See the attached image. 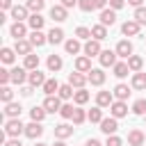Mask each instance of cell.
Here are the masks:
<instances>
[{
    "label": "cell",
    "instance_id": "obj_47",
    "mask_svg": "<svg viewBox=\"0 0 146 146\" xmlns=\"http://www.w3.org/2000/svg\"><path fill=\"white\" fill-rule=\"evenodd\" d=\"M78 7H80L82 11H91V9H96L94 0H78Z\"/></svg>",
    "mask_w": 146,
    "mask_h": 146
},
{
    "label": "cell",
    "instance_id": "obj_39",
    "mask_svg": "<svg viewBox=\"0 0 146 146\" xmlns=\"http://www.w3.org/2000/svg\"><path fill=\"white\" fill-rule=\"evenodd\" d=\"M73 100H75V105H84V103L89 100V91H84V87H82V89H78V91H75V96H73Z\"/></svg>",
    "mask_w": 146,
    "mask_h": 146
},
{
    "label": "cell",
    "instance_id": "obj_17",
    "mask_svg": "<svg viewBox=\"0 0 146 146\" xmlns=\"http://www.w3.org/2000/svg\"><path fill=\"white\" fill-rule=\"evenodd\" d=\"M75 71H80V73H89V71H91V57H87V55L78 57V59H75Z\"/></svg>",
    "mask_w": 146,
    "mask_h": 146
},
{
    "label": "cell",
    "instance_id": "obj_10",
    "mask_svg": "<svg viewBox=\"0 0 146 146\" xmlns=\"http://www.w3.org/2000/svg\"><path fill=\"white\" fill-rule=\"evenodd\" d=\"M87 82H89V78H87L84 73H80V71H75V73L68 75V84H73V87H78V89H82Z\"/></svg>",
    "mask_w": 146,
    "mask_h": 146
},
{
    "label": "cell",
    "instance_id": "obj_11",
    "mask_svg": "<svg viewBox=\"0 0 146 146\" xmlns=\"http://www.w3.org/2000/svg\"><path fill=\"white\" fill-rule=\"evenodd\" d=\"M114 103V94L112 91H98V96H96V105L98 107H110Z\"/></svg>",
    "mask_w": 146,
    "mask_h": 146
},
{
    "label": "cell",
    "instance_id": "obj_5",
    "mask_svg": "<svg viewBox=\"0 0 146 146\" xmlns=\"http://www.w3.org/2000/svg\"><path fill=\"white\" fill-rule=\"evenodd\" d=\"M110 112H112V116H114V119H121V116H125V114H128V105H125L123 100H114V103L110 105Z\"/></svg>",
    "mask_w": 146,
    "mask_h": 146
},
{
    "label": "cell",
    "instance_id": "obj_44",
    "mask_svg": "<svg viewBox=\"0 0 146 146\" xmlns=\"http://www.w3.org/2000/svg\"><path fill=\"white\" fill-rule=\"evenodd\" d=\"M84 121H87V114H84V110L75 107V112H73V123H75V125H80V123H84Z\"/></svg>",
    "mask_w": 146,
    "mask_h": 146
},
{
    "label": "cell",
    "instance_id": "obj_22",
    "mask_svg": "<svg viewBox=\"0 0 146 146\" xmlns=\"http://www.w3.org/2000/svg\"><path fill=\"white\" fill-rule=\"evenodd\" d=\"M114 21H116V11L114 9H103L100 11V23L107 27V25H114Z\"/></svg>",
    "mask_w": 146,
    "mask_h": 146
},
{
    "label": "cell",
    "instance_id": "obj_55",
    "mask_svg": "<svg viewBox=\"0 0 146 146\" xmlns=\"http://www.w3.org/2000/svg\"><path fill=\"white\" fill-rule=\"evenodd\" d=\"M0 7H2V9H11L14 5H11V0H0Z\"/></svg>",
    "mask_w": 146,
    "mask_h": 146
},
{
    "label": "cell",
    "instance_id": "obj_9",
    "mask_svg": "<svg viewBox=\"0 0 146 146\" xmlns=\"http://www.w3.org/2000/svg\"><path fill=\"white\" fill-rule=\"evenodd\" d=\"M87 78H89V82H91L94 87H100V84L105 82V73H103V68H91V71L87 73Z\"/></svg>",
    "mask_w": 146,
    "mask_h": 146
},
{
    "label": "cell",
    "instance_id": "obj_59",
    "mask_svg": "<svg viewBox=\"0 0 146 146\" xmlns=\"http://www.w3.org/2000/svg\"><path fill=\"white\" fill-rule=\"evenodd\" d=\"M52 146H66V144H64V141H62V139H59V141H55V144H52Z\"/></svg>",
    "mask_w": 146,
    "mask_h": 146
},
{
    "label": "cell",
    "instance_id": "obj_25",
    "mask_svg": "<svg viewBox=\"0 0 146 146\" xmlns=\"http://www.w3.org/2000/svg\"><path fill=\"white\" fill-rule=\"evenodd\" d=\"M144 139H146V137H144L141 130H130V135H128V144H130V146H141Z\"/></svg>",
    "mask_w": 146,
    "mask_h": 146
},
{
    "label": "cell",
    "instance_id": "obj_30",
    "mask_svg": "<svg viewBox=\"0 0 146 146\" xmlns=\"http://www.w3.org/2000/svg\"><path fill=\"white\" fill-rule=\"evenodd\" d=\"M23 66L27 68V71H34V68H39V55H25V62H23Z\"/></svg>",
    "mask_w": 146,
    "mask_h": 146
},
{
    "label": "cell",
    "instance_id": "obj_45",
    "mask_svg": "<svg viewBox=\"0 0 146 146\" xmlns=\"http://www.w3.org/2000/svg\"><path fill=\"white\" fill-rule=\"evenodd\" d=\"M135 21H137L139 25H146V9H144V7H137V9H135Z\"/></svg>",
    "mask_w": 146,
    "mask_h": 146
},
{
    "label": "cell",
    "instance_id": "obj_53",
    "mask_svg": "<svg viewBox=\"0 0 146 146\" xmlns=\"http://www.w3.org/2000/svg\"><path fill=\"white\" fill-rule=\"evenodd\" d=\"M62 5H64L66 9H71V7H75V5H78V0H62Z\"/></svg>",
    "mask_w": 146,
    "mask_h": 146
},
{
    "label": "cell",
    "instance_id": "obj_13",
    "mask_svg": "<svg viewBox=\"0 0 146 146\" xmlns=\"http://www.w3.org/2000/svg\"><path fill=\"white\" fill-rule=\"evenodd\" d=\"M139 23L137 21H125L123 25H121V32L125 34V36H135V34H139Z\"/></svg>",
    "mask_w": 146,
    "mask_h": 146
},
{
    "label": "cell",
    "instance_id": "obj_60",
    "mask_svg": "<svg viewBox=\"0 0 146 146\" xmlns=\"http://www.w3.org/2000/svg\"><path fill=\"white\" fill-rule=\"evenodd\" d=\"M34 146H46V144H34Z\"/></svg>",
    "mask_w": 146,
    "mask_h": 146
},
{
    "label": "cell",
    "instance_id": "obj_8",
    "mask_svg": "<svg viewBox=\"0 0 146 146\" xmlns=\"http://www.w3.org/2000/svg\"><path fill=\"white\" fill-rule=\"evenodd\" d=\"M25 71H27L25 66H16V68H11V82H14V84H23V82L27 80V75H30V73H25Z\"/></svg>",
    "mask_w": 146,
    "mask_h": 146
},
{
    "label": "cell",
    "instance_id": "obj_28",
    "mask_svg": "<svg viewBox=\"0 0 146 146\" xmlns=\"http://www.w3.org/2000/svg\"><path fill=\"white\" fill-rule=\"evenodd\" d=\"M48 41H50V43H62V41H64V30H62V27H52V30L48 32Z\"/></svg>",
    "mask_w": 146,
    "mask_h": 146
},
{
    "label": "cell",
    "instance_id": "obj_18",
    "mask_svg": "<svg viewBox=\"0 0 146 146\" xmlns=\"http://www.w3.org/2000/svg\"><path fill=\"white\" fill-rule=\"evenodd\" d=\"M9 11H11V18H14V21H25V18H30V16H27V11H30L27 7H21V5H14V7L9 9Z\"/></svg>",
    "mask_w": 146,
    "mask_h": 146
},
{
    "label": "cell",
    "instance_id": "obj_58",
    "mask_svg": "<svg viewBox=\"0 0 146 146\" xmlns=\"http://www.w3.org/2000/svg\"><path fill=\"white\" fill-rule=\"evenodd\" d=\"M128 2H130V5L137 9V7H141V2H144V0H128Z\"/></svg>",
    "mask_w": 146,
    "mask_h": 146
},
{
    "label": "cell",
    "instance_id": "obj_51",
    "mask_svg": "<svg viewBox=\"0 0 146 146\" xmlns=\"http://www.w3.org/2000/svg\"><path fill=\"white\" fill-rule=\"evenodd\" d=\"M123 5H125V0H110V7L112 9H121Z\"/></svg>",
    "mask_w": 146,
    "mask_h": 146
},
{
    "label": "cell",
    "instance_id": "obj_52",
    "mask_svg": "<svg viewBox=\"0 0 146 146\" xmlns=\"http://www.w3.org/2000/svg\"><path fill=\"white\" fill-rule=\"evenodd\" d=\"M110 0H94V5H96V9H105V5H107Z\"/></svg>",
    "mask_w": 146,
    "mask_h": 146
},
{
    "label": "cell",
    "instance_id": "obj_40",
    "mask_svg": "<svg viewBox=\"0 0 146 146\" xmlns=\"http://www.w3.org/2000/svg\"><path fill=\"white\" fill-rule=\"evenodd\" d=\"M43 5H46V0H27V5H25V7H27L32 14H39V11L43 9Z\"/></svg>",
    "mask_w": 146,
    "mask_h": 146
},
{
    "label": "cell",
    "instance_id": "obj_54",
    "mask_svg": "<svg viewBox=\"0 0 146 146\" xmlns=\"http://www.w3.org/2000/svg\"><path fill=\"white\" fill-rule=\"evenodd\" d=\"M32 89H34L32 84H30V87H23V89H21V94H23V96H32Z\"/></svg>",
    "mask_w": 146,
    "mask_h": 146
},
{
    "label": "cell",
    "instance_id": "obj_57",
    "mask_svg": "<svg viewBox=\"0 0 146 146\" xmlns=\"http://www.w3.org/2000/svg\"><path fill=\"white\" fill-rule=\"evenodd\" d=\"M84 146H103V144H100V141H98V139H89V141H87V144H84Z\"/></svg>",
    "mask_w": 146,
    "mask_h": 146
},
{
    "label": "cell",
    "instance_id": "obj_26",
    "mask_svg": "<svg viewBox=\"0 0 146 146\" xmlns=\"http://www.w3.org/2000/svg\"><path fill=\"white\" fill-rule=\"evenodd\" d=\"M112 94H114V98H116V100H125V98L130 96V87H128V84H116Z\"/></svg>",
    "mask_w": 146,
    "mask_h": 146
},
{
    "label": "cell",
    "instance_id": "obj_31",
    "mask_svg": "<svg viewBox=\"0 0 146 146\" xmlns=\"http://www.w3.org/2000/svg\"><path fill=\"white\" fill-rule=\"evenodd\" d=\"M46 64H48V71H52V73H55V71H59V68H62V64H64V62H62V57H59V55H50Z\"/></svg>",
    "mask_w": 146,
    "mask_h": 146
},
{
    "label": "cell",
    "instance_id": "obj_41",
    "mask_svg": "<svg viewBox=\"0 0 146 146\" xmlns=\"http://www.w3.org/2000/svg\"><path fill=\"white\" fill-rule=\"evenodd\" d=\"M14 52H16L14 48H2V50H0V59H2L5 64H11V62H14Z\"/></svg>",
    "mask_w": 146,
    "mask_h": 146
},
{
    "label": "cell",
    "instance_id": "obj_7",
    "mask_svg": "<svg viewBox=\"0 0 146 146\" xmlns=\"http://www.w3.org/2000/svg\"><path fill=\"white\" fill-rule=\"evenodd\" d=\"M116 55H119V57H123V59H128V57L132 55V43H130L128 39L119 41V43H116Z\"/></svg>",
    "mask_w": 146,
    "mask_h": 146
},
{
    "label": "cell",
    "instance_id": "obj_6",
    "mask_svg": "<svg viewBox=\"0 0 146 146\" xmlns=\"http://www.w3.org/2000/svg\"><path fill=\"white\" fill-rule=\"evenodd\" d=\"M25 135H27L30 139H36V137H41V135H43L41 121H32V123H27V125H25Z\"/></svg>",
    "mask_w": 146,
    "mask_h": 146
},
{
    "label": "cell",
    "instance_id": "obj_35",
    "mask_svg": "<svg viewBox=\"0 0 146 146\" xmlns=\"http://www.w3.org/2000/svg\"><path fill=\"white\" fill-rule=\"evenodd\" d=\"M132 87H135V89H146V73L137 71V73L132 75Z\"/></svg>",
    "mask_w": 146,
    "mask_h": 146
},
{
    "label": "cell",
    "instance_id": "obj_1",
    "mask_svg": "<svg viewBox=\"0 0 146 146\" xmlns=\"http://www.w3.org/2000/svg\"><path fill=\"white\" fill-rule=\"evenodd\" d=\"M5 132H7L9 137H18L21 132H25V125L21 123V119H9V121L5 123Z\"/></svg>",
    "mask_w": 146,
    "mask_h": 146
},
{
    "label": "cell",
    "instance_id": "obj_4",
    "mask_svg": "<svg viewBox=\"0 0 146 146\" xmlns=\"http://www.w3.org/2000/svg\"><path fill=\"white\" fill-rule=\"evenodd\" d=\"M116 50H103L100 55H98V59H100V66H114L116 64Z\"/></svg>",
    "mask_w": 146,
    "mask_h": 146
},
{
    "label": "cell",
    "instance_id": "obj_32",
    "mask_svg": "<svg viewBox=\"0 0 146 146\" xmlns=\"http://www.w3.org/2000/svg\"><path fill=\"white\" fill-rule=\"evenodd\" d=\"M128 66H130V71H141V66H144V59L139 57V55H130L128 57Z\"/></svg>",
    "mask_w": 146,
    "mask_h": 146
},
{
    "label": "cell",
    "instance_id": "obj_23",
    "mask_svg": "<svg viewBox=\"0 0 146 146\" xmlns=\"http://www.w3.org/2000/svg\"><path fill=\"white\" fill-rule=\"evenodd\" d=\"M59 87H62V84H59L55 78H52V80H46V84H43V94H46V96H57Z\"/></svg>",
    "mask_w": 146,
    "mask_h": 146
},
{
    "label": "cell",
    "instance_id": "obj_15",
    "mask_svg": "<svg viewBox=\"0 0 146 146\" xmlns=\"http://www.w3.org/2000/svg\"><path fill=\"white\" fill-rule=\"evenodd\" d=\"M50 18L57 21V23L66 21V7H64V5H52V9H50Z\"/></svg>",
    "mask_w": 146,
    "mask_h": 146
},
{
    "label": "cell",
    "instance_id": "obj_33",
    "mask_svg": "<svg viewBox=\"0 0 146 146\" xmlns=\"http://www.w3.org/2000/svg\"><path fill=\"white\" fill-rule=\"evenodd\" d=\"M128 73H130L128 62H116V64H114V75H116V78H125Z\"/></svg>",
    "mask_w": 146,
    "mask_h": 146
},
{
    "label": "cell",
    "instance_id": "obj_3",
    "mask_svg": "<svg viewBox=\"0 0 146 146\" xmlns=\"http://www.w3.org/2000/svg\"><path fill=\"white\" fill-rule=\"evenodd\" d=\"M43 107H46V112L55 114V112H59V110H62V98H59V96H46Z\"/></svg>",
    "mask_w": 146,
    "mask_h": 146
},
{
    "label": "cell",
    "instance_id": "obj_43",
    "mask_svg": "<svg viewBox=\"0 0 146 146\" xmlns=\"http://www.w3.org/2000/svg\"><path fill=\"white\" fill-rule=\"evenodd\" d=\"M132 112H135V114H139V116H144V114H146V100H144V98L135 100V105H132Z\"/></svg>",
    "mask_w": 146,
    "mask_h": 146
},
{
    "label": "cell",
    "instance_id": "obj_38",
    "mask_svg": "<svg viewBox=\"0 0 146 146\" xmlns=\"http://www.w3.org/2000/svg\"><path fill=\"white\" fill-rule=\"evenodd\" d=\"M87 119H89L91 123H100V121H103V107H94V110H89Z\"/></svg>",
    "mask_w": 146,
    "mask_h": 146
},
{
    "label": "cell",
    "instance_id": "obj_56",
    "mask_svg": "<svg viewBox=\"0 0 146 146\" xmlns=\"http://www.w3.org/2000/svg\"><path fill=\"white\" fill-rule=\"evenodd\" d=\"M5 146H21V141H18V137H11V139H9Z\"/></svg>",
    "mask_w": 146,
    "mask_h": 146
},
{
    "label": "cell",
    "instance_id": "obj_36",
    "mask_svg": "<svg viewBox=\"0 0 146 146\" xmlns=\"http://www.w3.org/2000/svg\"><path fill=\"white\" fill-rule=\"evenodd\" d=\"M46 114H48V112H46V107H43V105H41V107H36V105H34V107L30 110L32 121H43V119H46Z\"/></svg>",
    "mask_w": 146,
    "mask_h": 146
},
{
    "label": "cell",
    "instance_id": "obj_61",
    "mask_svg": "<svg viewBox=\"0 0 146 146\" xmlns=\"http://www.w3.org/2000/svg\"><path fill=\"white\" fill-rule=\"evenodd\" d=\"M144 119H146V114H144Z\"/></svg>",
    "mask_w": 146,
    "mask_h": 146
},
{
    "label": "cell",
    "instance_id": "obj_16",
    "mask_svg": "<svg viewBox=\"0 0 146 146\" xmlns=\"http://www.w3.org/2000/svg\"><path fill=\"white\" fill-rule=\"evenodd\" d=\"M25 32H27V27H25V23H23V21H16V23L9 27V34H11L14 39H23V36H25Z\"/></svg>",
    "mask_w": 146,
    "mask_h": 146
},
{
    "label": "cell",
    "instance_id": "obj_24",
    "mask_svg": "<svg viewBox=\"0 0 146 146\" xmlns=\"http://www.w3.org/2000/svg\"><path fill=\"white\" fill-rule=\"evenodd\" d=\"M5 116L18 119V116H21V105H18V103H5Z\"/></svg>",
    "mask_w": 146,
    "mask_h": 146
},
{
    "label": "cell",
    "instance_id": "obj_19",
    "mask_svg": "<svg viewBox=\"0 0 146 146\" xmlns=\"http://www.w3.org/2000/svg\"><path fill=\"white\" fill-rule=\"evenodd\" d=\"M27 41H30L32 46H36V48H39V46H43V43L48 41V36H46L41 30H32V34H30V39H27Z\"/></svg>",
    "mask_w": 146,
    "mask_h": 146
},
{
    "label": "cell",
    "instance_id": "obj_46",
    "mask_svg": "<svg viewBox=\"0 0 146 146\" xmlns=\"http://www.w3.org/2000/svg\"><path fill=\"white\" fill-rule=\"evenodd\" d=\"M73 112H75L73 105H62V110H59V114H62L64 119H73Z\"/></svg>",
    "mask_w": 146,
    "mask_h": 146
},
{
    "label": "cell",
    "instance_id": "obj_49",
    "mask_svg": "<svg viewBox=\"0 0 146 146\" xmlns=\"http://www.w3.org/2000/svg\"><path fill=\"white\" fill-rule=\"evenodd\" d=\"M7 82H11V71L0 68V84H7Z\"/></svg>",
    "mask_w": 146,
    "mask_h": 146
},
{
    "label": "cell",
    "instance_id": "obj_34",
    "mask_svg": "<svg viewBox=\"0 0 146 146\" xmlns=\"http://www.w3.org/2000/svg\"><path fill=\"white\" fill-rule=\"evenodd\" d=\"M57 96H59L62 100H68V98H73V96H75V91H73V84H62V87H59V91H57Z\"/></svg>",
    "mask_w": 146,
    "mask_h": 146
},
{
    "label": "cell",
    "instance_id": "obj_29",
    "mask_svg": "<svg viewBox=\"0 0 146 146\" xmlns=\"http://www.w3.org/2000/svg\"><path fill=\"white\" fill-rule=\"evenodd\" d=\"M27 25H30L32 30H41V27H43V16H41V14H30Z\"/></svg>",
    "mask_w": 146,
    "mask_h": 146
},
{
    "label": "cell",
    "instance_id": "obj_21",
    "mask_svg": "<svg viewBox=\"0 0 146 146\" xmlns=\"http://www.w3.org/2000/svg\"><path fill=\"white\" fill-rule=\"evenodd\" d=\"M71 135H73V128H71L68 123L55 125V137H57V139H66V137H71Z\"/></svg>",
    "mask_w": 146,
    "mask_h": 146
},
{
    "label": "cell",
    "instance_id": "obj_2",
    "mask_svg": "<svg viewBox=\"0 0 146 146\" xmlns=\"http://www.w3.org/2000/svg\"><path fill=\"white\" fill-rule=\"evenodd\" d=\"M84 55L87 57H96V55H100L103 50H100V41L98 39H87V43H84Z\"/></svg>",
    "mask_w": 146,
    "mask_h": 146
},
{
    "label": "cell",
    "instance_id": "obj_50",
    "mask_svg": "<svg viewBox=\"0 0 146 146\" xmlns=\"http://www.w3.org/2000/svg\"><path fill=\"white\" fill-rule=\"evenodd\" d=\"M105 146H123V141H121L116 135H107V141H105Z\"/></svg>",
    "mask_w": 146,
    "mask_h": 146
},
{
    "label": "cell",
    "instance_id": "obj_12",
    "mask_svg": "<svg viewBox=\"0 0 146 146\" xmlns=\"http://www.w3.org/2000/svg\"><path fill=\"white\" fill-rule=\"evenodd\" d=\"M100 130H103L105 135H114V132L119 130V123H116V119H114V116H110V119H103V121H100Z\"/></svg>",
    "mask_w": 146,
    "mask_h": 146
},
{
    "label": "cell",
    "instance_id": "obj_37",
    "mask_svg": "<svg viewBox=\"0 0 146 146\" xmlns=\"http://www.w3.org/2000/svg\"><path fill=\"white\" fill-rule=\"evenodd\" d=\"M64 48H66L68 55H78V52H80V41H78V39H68V41L64 43Z\"/></svg>",
    "mask_w": 146,
    "mask_h": 146
},
{
    "label": "cell",
    "instance_id": "obj_20",
    "mask_svg": "<svg viewBox=\"0 0 146 146\" xmlns=\"http://www.w3.org/2000/svg\"><path fill=\"white\" fill-rule=\"evenodd\" d=\"M14 50L18 52V55H30V50H32V43L30 41H25V39H16V43H14Z\"/></svg>",
    "mask_w": 146,
    "mask_h": 146
},
{
    "label": "cell",
    "instance_id": "obj_14",
    "mask_svg": "<svg viewBox=\"0 0 146 146\" xmlns=\"http://www.w3.org/2000/svg\"><path fill=\"white\" fill-rule=\"evenodd\" d=\"M27 82H30L32 87H43V84H46V75H43L39 68H34V71L27 75Z\"/></svg>",
    "mask_w": 146,
    "mask_h": 146
},
{
    "label": "cell",
    "instance_id": "obj_42",
    "mask_svg": "<svg viewBox=\"0 0 146 146\" xmlns=\"http://www.w3.org/2000/svg\"><path fill=\"white\" fill-rule=\"evenodd\" d=\"M11 98H14V91H11L7 84H2V89H0V100H2V103H11Z\"/></svg>",
    "mask_w": 146,
    "mask_h": 146
},
{
    "label": "cell",
    "instance_id": "obj_27",
    "mask_svg": "<svg viewBox=\"0 0 146 146\" xmlns=\"http://www.w3.org/2000/svg\"><path fill=\"white\" fill-rule=\"evenodd\" d=\"M91 36H94V39H98V41H103V39H107V27H105L103 23H98V25H94V27H91Z\"/></svg>",
    "mask_w": 146,
    "mask_h": 146
},
{
    "label": "cell",
    "instance_id": "obj_48",
    "mask_svg": "<svg viewBox=\"0 0 146 146\" xmlns=\"http://www.w3.org/2000/svg\"><path fill=\"white\" fill-rule=\"evenodd\" d=\"M75 36L78 39H91V30L89 27H78L75 30Z\"/></svg>",
    "mask_w": 146,
    "mask_h": 146
}]
</instances>
